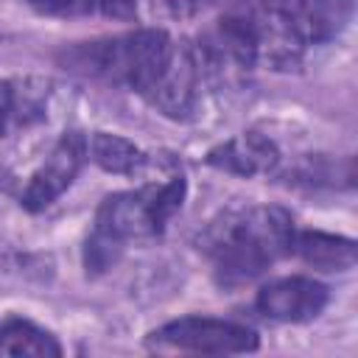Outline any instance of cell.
Instances as JSON below:
<instances>
[{
	"mask_svg": "<svg viewBox=\"0 0 358 358\" xmlns=\"http://www.w3.org/2000/svg\"><path fill=\"white\" fill-rule=\"evenodd\" d=\"M294 218L274 204H246L221 213L201 235V252L210 257L224 285H241L263 274L294 246Z\"/></svg>",
	"mask_w": 358,
	"mask_h": 358,
	"instance_id": "1",
	"label": "cell"
},
{
	"mask_svg": "<svg viewBox=\"0 0 358 358\" xmlns=\"http://www.w3.org/2000/svg\"><path fill=\"white\" fill-rule=\"evenodd\" d=\"M185 179L173 176L162 185H143L137 190L115 193L103 199L95 213L92 235L84 246V266L90 274H101L112 268L120 252L134 241L157 238L173 213L185 201Z\"/></svg>",
	"mask_w": 358,
	"mask_h": 358,
	"instance_id": "2",
	"label": "cell"
},
{
	"mask_svg": "<svg viewBox=\"0 0 358 358\" xmlns=\"http://www.w3.org/2000/svg\"><path fill=\"white\" fill-rule=\"evenodd\" d=\"M171 48L173 39L162 28H140L117 36L64 45L56 59L64 70L76 76L120 84L145 95L157 73L162 70Z\"/></svg>",
	"mask_w": 358,
	"mask_h": 358,
	"instance_id": "3",
	"label": "cell"
},
{
	"mask_svg": "<svg viewBox=\"0 0 358 358\" xmlns=\"http://www.w3.org/2000/svg\"><path fill=\"white\" fill-rule=\"evenodd\" d=\"M151 347L207 352V355H238L257 350V333L241 322L213 316H185L162 324L151 333Z\"/></svg>",
	"mask_w": 358,
	"mask_h": 358,
	"instance_id": "4",
	"label": "cell"
},
{
	"mask_svg": "<svg viewBox=\"0 0 358 358\" xmlns=\"http://www.w3.org/2000/svg\"><path fill=\"white\" fill-rule=\"evenodd\" d=\"M207 67L199 56V48L185 45V42H173L162 70L157 73L154 84L145 90V98L165 112L168 117H190L196 103H199V92H201V78H204Z\"/></svg>",
	"mask_w": 358,
	"mask_h": 358,
	"instance_id": "5",
	"label": "cell"
},
{
	"mask_svg": "<svg viewBox=\"0 0 358 358\" xmlns=\"http://www.w3.org/2000/svg\"><path fill=\"white\" fill-rule=\"evenodd\" d=\"M84 159H87V137L81 131L62 134L53 151L45 157V162L31 176L22 193V207L28 213H42L45 207H50L73 185Z\"/></svg>",
	"mask_w": 358,
	"mask_h": 358,
	"instance_id": "6",
	"label": "cell"
},
{
	"mask_svg": "<svg viewBox=\"0 0 358 358\" xmlns=\"http://www.w3.org/2000/svg\"><path fill=\"white\" fill-rule=\"evenodd\" d=\"M327 288L310 277H280L257 291L255 308L271 322L299 324L316 319L327 308Z\"/></svg>",
	"mask_w": 358,
	"mask_h": 358,
	"instance_id": "7",
	"label": "cell"
},
{
	"mask_svg": "<svg viewBox=\"0 0 358 358\" xmlns=\"http://www.w3.org/2000/svg\"><path fill=\"white\" fill-rule=\"evenodd\" d=\"M252 8L282 11L305 45H322L336 39L352 14V0H266Z\"/></svg>",
	"mask_w": 358,
	"mask_h": 358,
	"instance_id": "8",
	"label": "cell"
},
{
	"mask_svg": "<svg viewBox=\"0 0 358 358\" xmlns=\"http://www.w3.org/2000/svg\"><path fill=\"white\" fill-rule=\"evenodd\" d=\"M207 162L213 168H221L238 176H257V173H271L280 165V151L268 137L257 131H243L215 145L207 154Z\"/></svg>",
	"mask_w": 358,
	"mask_h": 358,
	"instance_id": "9",
	"label": "cell"
},
{
	"mask_svg": "<svg viewBox=\"0 0 358 358\" xmlns=\"http://www.w3.org/2000/svg\"><path fill=\"white\" fill-rule=\"evenodd\" d=\"M215 0H101V14L115 20H134L145 25L187 22L201 17Z\"/></svg>",
	"mask_w": 358,
	"mask_h": 358,
	"instance_id": "10",
	"label": "cell"
},
{
	"mask_svg": "<svg viewBox=\"0 0 358 358\" xmlns=\"http://www.w3.org/2000/svg\"><path fill=\"white\" fill-rule=\"evenodd\" d=\"M291 252L322 271H347L355 266V243L330 232H299L294 235Z\"/></svg>",
	"mask_w": 358,
	"mask_h": 358,
	"instance_id": "11",
	"label": "cell"
},
{
	"mask_svg": "<svg viewBox=\"0 0 358 358\" xmlns=\"http://www.w3.org/2000/svg\"><path fill=\"white\" fill-rule=\"evenodd\" d=\"M48 81L42 78H8L0 84V112L6 115L8 126H28L45 117L48 106Z\"/></svg>",
	"mask_w": 358,
	"mask_h": 358,
	"instance_id": "12",
	"label": "cell"
},
{
	"mask_svg": "<svg viewBox=\"0 0 358 358\" xmlns=\"http://www.w3.org/2000/svg\"><path fill=\"white\" fill-rule=\"evenodd\" d=\"M0 355H42V358H53V355H62V347L48 330L36 327L28 319L11 316V319L0 322Z\"/></svg>",
	"mask_w": 358,
	"mask_h": 358,
	"instance_id": "13",
	"label": "cell"
},
{
	"mask_svg": "<svg viewBox=\"0 0 358 358\" xmlns=\"http://www.w3.org/2000/svg\"><path fill=\"white\" fill-rule=\"evenodd\" d=\"M87 151L92 162L109 173H137L148 162V157L134 143H129L120 134H109V131H95L87 140Z\"/></svg>",
	"mask_w": 358,
	"mask_h": 358,
	"instance_id": "14",
	"label": "cell"
},
{
	"mask_svg": "<svg viewBox=\"0 0 358 358\" xmlns=\"http://www.w3.org/2000/svg\"><path fill=\"white\" fill-rule=\"evenodd\" d=\"M22 3L36 8L39 14H53V17H84L101 11V0H22Z\"/></svg>",
	"mask_w": 358,
	"mask_h": 358,
	"instance_id": "15",
	"label": "cell"
},
{
	"mask_svg": "<svg viewBox=\"0 0 358 358\" xmlns=\"http://www.w3.org/2000/svg\"><path fill=\"white\" fill-rule=\"evenodd\" d=\"M6 129H8V120H6V115H3V112H0V137H3V134H6Z\"/></svg>",
	"mask_w": 358,
	"mask_h": 358,
	"instance_id": "16",
	"label": "cell"
}]
</instances>
